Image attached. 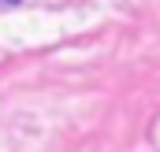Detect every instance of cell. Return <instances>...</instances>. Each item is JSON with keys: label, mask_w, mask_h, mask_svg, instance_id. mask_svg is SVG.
I'll list each match as a JSON object with an SVG mask.
<instances>
[{"label": "cell", "mask_w": 160, "mask_h": 152, "mask_svg": "<svg viewBox=\"0 0 160 152\" xmlns=\"http://www.w3.org/2000/svg\"><path fill=\"white\" fill-rule=\"evenodd\" d=\"M11 4H22V0H0V7H11Z\"/></svg>", "instance_id": "obj_1"}]
</instances>
